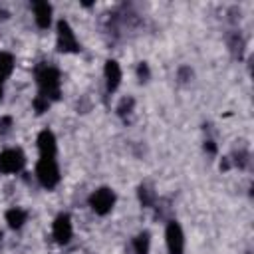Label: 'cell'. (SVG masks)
Instances as JSON below:
<instances>
[{"instance_id": "16", "label": "cell", "mask_w": 254, "mask_h": 254, "mask_svg": "<svg viewBox=\"0 0 254 254\" xmlns=\"http://www.w3.org/2000/svg\"><path fill=\"white\" fill-rule=\"evenodd\" d=\"M32 105H34V111H36L38 115H42L44 111H48V107L52 105V101H48V99L42 97V95H36L34 101H32Z\"/></svg>"}, {"instance_id": "17", "label": "cell", "mask_w": 254, "mask_h": 254, "mask_svg": "<svg viewBox=\"0 0 254 254\" xmlns=\"http://www.w3.org/2000/svg\"><path fill=\"white\" fill-rule=\"evenodd\" d=\"M149 75H151V71H149V65H147L145 62H141V64L137 65V77H139L141 81H147V79H149Z\"/></svg>"}, {"instance_id": "21", "label": "cell", "mask_w": 254, "mask_h": 254, "mask_svg": "<svg viewBox=\"0 0 254 254\" xmlns=\"http://www.w3.org/2000/svg\"><path fill=\"white\" fill-rule=\"evenodd\" d=\"M0 242H2V230H0Z\"/></svg>"}, {"instance_id": "8", "label": "cell", "mask_w": 254, "mask_h": 254, "mask_svg": "<svg viewBox=\"0 0 254 254\" xmlns=\"http://www.w3.org/2000/svg\"><path fill=\"white\" fill-rule=\"evenodd\" d=\"M103 75H105V91L107 93H113L117 91L119 83H121V65L115 62V60H107L105 62V67H103Z\"/></svg>"}, {"instance_id": "5", "label": "cell", "mask_w": 254, "mask_h": 254, "mask_svg": "<svg viewBox=\"0 0 254 254\" xmlns=\"http://www.w3.org/2000/svg\"><path fill=\"white\" fill-rule=\"evenodd\" d=\"M24 165H26V155L20 147H10L0 153V173L16 175L24 169Z\"/></svg>"}, {"instance_id": "13", "label": "cell", "mask_w": 254, "mask_h": 254, "mask_svg": "<svg viewBox=\"0 0 254 254\" xmlns=\"http://www.w3.org/2000/svg\"><path fill=\"white\" fill-rule=\"evenodd\" d=\"M14 71V56L8 52H0V81L8 79Z\"/></svg>"}, {"instance_id": "7", "label": "cell", "mask_w": 254, "mask_h": 254, "mask_svg": "<svg viewBox=\"0 0 254 254\" xmlns=\"http://www.w3.org/2000/svg\"><path fill=\"white\" fill-rule=\"evenodd\" d=\"M52 236L58 244H67L73 236V226H71V218L67 212H62L56 216L54 224H52Z\"/></svg>"}, {"instance_id": "19", "label": "cell", "mask_w": 254, "mask_h": 254, "mask_svg": "<svg viewBox=\"0 0 254 254\" xmlns=\"http://www.w3.org/2000/svg\"><path fill=\"white\" fill-rule=\"evenodd\" d=\"M204 149H206L210 155H214V153H216V145H214V141H210V139H208V141L204 143Z\"/></svg>"}, {"instance_id": "3", "label": "cell", "mask_w": 254, "mask_h": 254, "mask_svg": "<svg viewBox=\"0 0 254 254\" xmlns=\"http://www.w3.org/2000/svg\"><path fill=\"white\" fill-rule=\"evenodd\" d=\"M56 48L62 54H77L81 50V46L75 38V32L67 20H60L56 26Z\"/></svg>"}, {"instance_id": "6", "label": "cell", "mask_w": 254, "mask_h": 254, "mask_svg": "<svg viewBox=\"0 0 254 254\" xmlns=\"http://www.w3.org/2000/svg\"><path fill=\"white\" fill-rule=\"evenodd\" d=\"M165 242H167V250L169 254H183L185 252V234L179 222L171 220L165 228Z\"/></svg>"}, {"instance_id": "20", "label": "cell", "mask_w": 254, "mask_h": 254, "mask_svg": "<svg viewBox=\"0 0 254 254\" xmlns=\"http://www.w3.org/2000/svg\"><path fill=\"white\" fill-rule=\"evenodd\" d=\"M2 95H4V81H0V99H2Z\"/></svg>"}, {"instance_id": "14", "label": "cell", "mask_w": 254, "mask_h": 254, "mask_svg": "<svg viewBox=\"0 0 254 254\" xmlns=\"http://www.w3.org/2000/svg\"><path fill=\"white\" fill-rule=\"evenodd\" d=\"M137 194H139V200H141L143 206H151L155 202V190L149 189L147 185H141L139 190H137Z\"/></svg>"}, {"instance_id": "1", "label": "cell", "mask_w": 254, "mask_h": 254, "mask_svg": "<svg viewBox=\"0 0 254 254\" xmlns=\"http://www.w3.org/2000/svg\"><path fill=\"white\" fill-rule=\"evenodd\" d=\"M34 75H36V83H38V95L46 97L48 101L60 99L62 79H60L58 67H54L50 64H40V65H36Z\"/></svg>"}, {"instance_id": "18", "label": "cell", "mask_w": 254, "mask_h": 254, "mask_svg": "<svg viewBox=\"0 0 254 254\" xmlns=\"http://www.w3.org/2000/svg\"><path fill=\"white\" fill-rule=\"evenodd\" d=\"M10 127H12V117H8V115L0 117V135H6L10 131Z\"/></svg>"}, {"instance_id": "9", "label": "cell", "mask_w": 254, "mask_h": 254, "mask_svg": "<svg viewBox=\"0 0 254 254\" xmlns=\"http://www.w3.org/2000/svg\"><path fill=\"white\" fill-rule=\"evenodd\" d=\"M36 145H38L40 157H56V153H58L56 135H54L50 129L40 131V135H38V139H36Z\"/></svg>"}, {"instance_id": "10", "label": "cell", "mask_w": 254, "mask_h": 254, "mask_svg": "<svg viewBox=\"0 0 254 254\" xmlns=\"http://www.w3.org/2000/svg\"><path fill=\"white\" fill-rule=\"evenodd\" d=\"M32 10H34V20H36L38 28H42V30L50 28V24H52V4L40 0V2L32 4Z\"/></svg>"}, {"instance_id": "11", "label": "cell", "mask_w": 254, "mask_h": 254, "mask_svg": "<svg viewBox=\"0 0 254 254\" xmlns=\"http://www.w3.org/2000/svg\"><path fill=\"white\" fill-rule=\"evenodd\" d=\"M26 218H28V212L24 208H20V206H12V208L6 210V222H8V226L12 230H20L24 226Z\"/></svg>"}, {"instance_id": "2", "label": "cell", "mask_w": 254, "mask_h": 254, "mask_svg": "<svg viewBox=\"0 0 254 254\" xmlns=\"http://www.w3.org/2000/svg\"><path fill=\"white\" fill-rule=\"evenodd\" d=\"M36 179L48 190L60 183V167L56 157H40V161L36 163Z\"/></svg>"}, {"instance_id": "12", "label": "cell", "mask_w": 254, "mask_h": 254, "mask_svg": "<svg viewBox=\"0 0 254 254\" xmlns=\"http://www.w3.org/2000/svg\"><path fill=\"white\" fill-rule=\"evenodd\" d=\"M131 246H133V252H135V254H149V248H151V234H149L147 230L139 232V234L133 238Z\"/></svg>"}, {"instance_id": "4", "label": "cell", "mask_w": 254, "mask_h": 254, "mask_svg": "<svg viewBox=\"0 0 254 254\" xmlns=\"http://www.w3.org/2000/svg\"><path fill=\"white\" fill-rule=\"evenodd\" d=\"M115 200H117V196L109 187H101V189L93 190L87 198L89 208L99 216H105L107 212H111V208L115 206Z\"/></svg>"}, {"instance_id": "15", "label": "cell", "mask_w": 254, "mask_h": 254, "mask_svg": "<svg viewBox=\"0 0 254 254\" xmlns=\"http://www.w3.org/2000/svg\"><path fill=\"white\" fill-rule=\"evenodd\" d=\"M133 105H135V99L133 97H123L119 101V105H117V115H121V117L129 115L133 111Z\"/></svg>"}]
</instances>
